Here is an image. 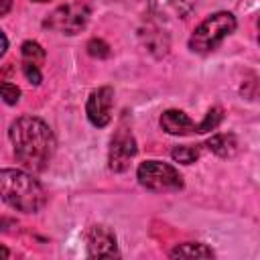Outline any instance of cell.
I'll return each mask as SVG.
<instances>
[{"label": "cell", "mask_w": 260, "mask_h": 260, "mask_svg": "<svg viewBox=\"0 0 260 260\" xmlns=\"http://www.w3.org/2000/svg\"><path fill=\"white\" fill-rule=\"evenodd\" d=\"M136 140L132 132L124 126L116 130V134L110 140V152H108V167L114 173H124L130 167V160L136 156Z\"/></svg>", "instance_id": "6"}, {"label": "cell", "mask_w": 260, "mask_h": 260, "mask_svg": "<svg viewBox=\"0 0 260 260\" xmlns=\"http://www.w3.org/2000/svg\"><path fill=\"white\" fill-rule=\"evenodd\" d=\"M221 120H223V110L219 106H215L205 114V118L201 122H197V132H201V134L203 132H211L221 124Z\"/></svg>", "instance_id": "15"}, {"label": "cell", "mask_w": 260, "mask_h": 260, "mask_svg": "<svg viewBox=\"0 0 260 260\" xmlns=\"http://www.w3.org/2000/svg\"><path fill=\"white\" fill-rule=\"evenodd\" d=\"M32 2H47V0H32Z\"/></svg>", "instance_id": "23"}, {"label": "cell", "mask_w": 260, "mask_h": 260, "mask_svg": "<svg viewBox=\"0 0 260 260\" xmlns=\"http://www.w3.org/2000/svg\"><path fill=\"white\" fill-rule=\"evenodd\" d=\"M152 14L162 18H187L193 8L195 0H146Z\"/></svg>", "instance_id": "9"}, {"label": "cell", "mask_w": 260, "mask_h": 260, "mask_svg": "<svg viewBox=\"0 0 260 260\" xmlns=\"http://www.w3.org/2000/svg\"><path fill=\"white\" fill-rule=\"evenodd\" d=\"M2 98H4V102H6L8 106H14V104H18L20 89H18L16 85L8 83V81H2Z\"/></svg>", "instance_id": "19"}, {"label": "cell", "mask_w": 260, "mask_h": 260, "mask_svg": "<svg viewBox=\"0 0 260 260\" xmlns=\"http://www.w3.org/2000/svg\"><path fill=\"white\" fill-rule=\"evenodd\" d=\"M0 187H2V199L10 207L24 211V213H37L47 203V193L43 185L26 171L20 169H2L0 173Z\"/></svg>", "instance_id": "2"}, {"label": "cell", "mask_w": 260, "mask_h": 260, "mask_svg": "<svg viewBox=\"0 0 260 260\" xmlns=\"http://www.w3.org/2000/svg\"><path fill=\"white\" fill-rule=\"evenodd\" d=\"M258 30H260V18H258ZM258 43H260V32H258Z\"/></svg>", "instance_id": "22"}, {"label": "cell", "mask_w": 260, "mask_h": 260, "mask_svg": "<svg viewBox=\"0 0 260 260\" xmlns=\"http://www.w3.org/2000/svg\"><path fill=\"white\" fill-rule=\"evenodd\" d=\"M85 246H87V256L89 258H114V256H120L114 232L108 225H102V223H95V225L87 228Z\"/></svg>", "instance_id": "7"}, {"label": "cell", "mask_w": 260, "mask_h": 260, "mask_svg": "<svg viewBox=\"0 0 260 260\" xmlns=\"http://www.w3.org/2000/svg\"><path fill=\"white\" fill-rule=\"evenodd\" d=\"M136 177H138V183L148 191L162 193V191H179V189H183V177L169 162L144 160V162H140V167L136 171Z\"/></svg>", "instance_id": "4"}, {"label": "cell", "mask_w": 260, "mask_h": 260, "mask_svg": "<svg viewBox=\"0 0 260 260\" xmlns=\"http://www.w3.org/2000/svg\"><path fill=\"white\" fill-rule=\"evenodd\" d=\"M215 252L199 242H185L171 250V258H213Z\"/></svg>", "instance_id": "13"}, {"label": "cell", "mask_w": 260, "mask_h": 260, "mask_svg": "<svg viewBox=\"0 0 260 260\" xmlns=\"http://www.w3.org/2000/svg\"><path fill=\"white\" fill-rule=\"evenodd\" d=\"M236 24H238L236 22V16L232 12H225V10L207 16L191 32V37H189V49L193 53H201V55L215 51L221 45V41L236 30Z\"/></svg>", "instance_id": "3"}, {"label": "cell", "mask_w": 260, "mask_h": 260, "mask_svg": "<svg viewBox=\"0 0 260 260\" xmlns=\"http://www.w3.org/2000/svg\"><path fill=\"white\" fill-rule=\"evenodd\" d=\"M8 136L14 146V156L24 169L39 173L49 167L57 146L49 124L37 116H20L10 124Z\"/></svg>", "instance_id": "1"}, {"label": "cell", "mask_w": 260, "mask_h": 260, "mask_svg": "<svg viewBox=\"0 0 260 260\" xmlns=\"http://www.w3.org/2000/svg\"><path fill=\"white\" fill-rule=\"evenodd\" d=\"M160 128L167 134H189L197 132V124L181 110H167L160 116Z\"/></svg>", "instance_id": "10"}, {"label": "cell", "mask_w": 260, "mask_h": 260, "mask_svg": "<svg viewBox=\"0 0 260 260\" xmlns=\"http://www.w3.org/2000/svg\"><path fill=\"white\" fill-rule=\"evenodd\" d=\"M87 53L91 55V57H95V59H106V57H110V45L106 43V41H102V39H91V41H87Z\"/></svg>", "instance_id": "17"}, {"label": "cell", "mask_w": 260, "mask_h": 260, "mask_svg": "<svg viewBox=\"0 0 260 260\" xmlns=\"http://www.w3.org/2000/svg\"><path fill=\"white\" fill-rule=\"evenodd\" d=\"M171 156H173L175 162L193 165V162L199 158V148H197V146H177V148H173Z\"/></svg>", "instance_id": "16"}, {"label": "cell", "mask_w": 260, "mask_h": 260, "mask_svg": "<svg viewBox=\"0 0 260 260\" xmlns=\"http://www.w3.org/2000/svg\"><path fill=\"white\" fill-rule=\"evenodd\" d=\"M6 49H8V39H6V35L2 32V51H0V55L4 57V53H6Z\"/></svg>", "instance_id": "21"}, {"label": "cell", "mask_w": 260, "mask_h": 260, "mask_svg": "<svg viewBox=\"0 0 260 260\" xmlns=\"http://www.w3.org/2000/svg\"><path fill=\"white\" fill-rule=\"evenodd\" d=\"M10 4H12V0H2V6H0V16H6V14H8Z\"/></svg>", "instance_id": "20"}, {"label": "cell", "mask_w": 260, "mask_h": 260, "mask_svg": "<svg viewBox=\"0 0 260 260\" xmlns=\"http://www.w3.org/2000/svg\"><path fill=\"white\" fill-rule=\"evenodd\" d=\"M87 20H89V8L83 2H69L55 8L45 20V26L63 35H77L85 28Z\"/></svg>", "instance_id": "5"}, {"label": "cell", "mask_w": 260, "mask_h": 260, "mask_svg": "<svg viewBox=\"0 0 260 260\" xmlns=\"http://www.w3.org/2000/svg\"><path fill=\"white\" fill-rule=\"evenodd\" d=\"M112 104H114V89L104 85L89 93L85 104L87 120L95 128H106L112 122Z\"/></svg>", "instance_id": "8"}, {"label": "cell", "mask_w": 260, "mask_h": 260, "mask_svg": "<svg viewBox=\"0 0 260 260\" xmlns=\"http://www.w3.org/2000/svg\"><path fill=\"white\" fill-rule=\"evenodd\" d=\"M205 146L213 152V154H217L219 158H230V156H234L236 152H238V140H236V136L234 134H225V132H219V134H213L207 142H205Z\"/></svg>", "instance_id": "11"}, {"label": "cell", "mask_w": 260, "mask_h": 260, "mask_svg": "<svg viewBox=\"0 0 260 260\" xmlns=\"http://www.w3.org/2000/svg\"><path fill=\"white\" fill-rule=\"evenodd\" d=\"M20 53H22V61H28L35 65H41L45 61V49L35 41H24L20 47Z\"/></svg>", "instance_id": "14"}, {"label": "cell", "mask_w": 260, "mask_h": 260, "mask_svg": "<svg viewBox=\"0 0 260 260\" xmlns=\"http://www.w3.org/2000/svg\"><path fill=\"white\" fill-rule=\"evenodd\" d=\"M22 73H24V77L28 79V83H32V85H39V83L43 81L41 69H39V65H35V63L22 61Z\"/></svg>", "instance_id": "18"}, {"label": "cell", "mask_w": 260, "mask_h": 260, "mask_svg": "<svg viewBox=\"0 0 260 260\" xmlns=\"http://www.w3.org/2000/svg\"><path fill=\"white\" fill-rule=\"evenodd\" d=\"M140 37L144 39L146 49H148L150 53H154L156 57H160V55H165V53L169 51V39L160 32V28L146 24V30H142Z\"/></svg>", "instance_id": "12"}]
</instances>
